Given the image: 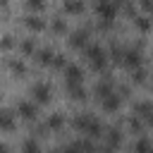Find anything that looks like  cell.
Returning a JSON list of instances; mask_svg holds the SVG:
<instances>
[{
    "mask_svg": "<svg viewBox=\"0 0 153 153\" xmlns=\"http://www.w3.org/2000/svg\"><path fill=\"white\" fill-rule=\"evenodd\" d=\"M50 67H67L65 55H62V53H55V57H53V65H50Z\"/></svg>",
    "mask_w": 153,
    "mask_h": 153,
    "instance_id": "34",
    "label": "cell"
},
{
    "mask_svg": "<svg viewBox=\"0 0 153 153\" xmlns=\"http://www.w3.org/2000/svg\"><path fill=\"white\" fill-rule=\"evenodd\" d=\"M129 129H131V131H136V134H143V122H141V117H139V115H134V117L129 120Z\"/></svg>",
    "mask_w": 153,
    "mask_h": 153,
    "instance_id": "26",
    "label": "cell"
},
{
    "mask_svg": "<svg viewBox=\"0 0 153 153\" xmlns=\"http://www.w3.org/2000/svg\"><path fill=\"white\" fill-rule=\"evenodd\" d=\"M141 50H143V48H139V45L129 48V50L124 53V60H122V65H124V67H129V69H136V67L141 65Z\"/></svg>",
    "mask_w": 153,
    "mask_h": 153,
    "instance_id": "4",
    "label": "cell"
},
{
    "mask_svg": "<svg viewBox=\"0 0 153 153\" xmlns=\"http://www.w3.org/2000/svg\"><path fill=\"white\" fill-rule=\"evenodd\" d=\"M86 60L96 72H105L108 60H105V53H103L100 45H86Z\"/></svg>",
    "mask_w": 153,
    "mask_h": 153,
    "instance_id": "1",
    "label": "cell"
},
{
    "mask_svg": "<svg viewBox=\"0 0 153 153\" xmlns=\"http://www.w3.org/2000/svg\"><path fill=\"white\" fill-rule=\"evenodd\" d=\"M67 91H69V98H74V100H86V91H84V86H81V84L67 86Z\"/></svg>",
    "mask_w": 153,
    "mask_h": 153,
    "instance_id": "21",
    "label": "cell"
},
{
    "mask_svg": "<svg viewBox=\"0 0 153 153\" xmlns=\"http://www.w3.org/2000/svg\"><path fill=\"white\" fill-rule=\"evenodd\" d=\"M146 122H148V124H153V110H151V112L146 115Z\"/></svg>",
    "mask_w": 153,
    "mask_h": 153,
    "instance_id": "39",
    "label": "cell"
},
{
    "mask_svg": "<svg viewBox=\"0 0 153 153\" xmlns=\"http://www.w3.org/2000/svg\"><path fill=\"white\" fill-rule=\"evenodd\" d=\"M96 29L98 31H110L112 29V19H98L96 22Z\"/></svg>",
    "mask_w": 153,
    "mask_h": 153,
    "instance_id": "33",
    "label": "cell"
},
{
    "mask_svg": "<svg viewBox=\"0 0 153 153\" xmlns=\"http://www.w3.org/2000/svg\"><path fill=\"white\" fill-rule=\"evenodd\" d=\"M24 5H26V10H31V14H38L45 7V0H26Z\"/></svg>",
    "mask_w": 153,
    "mask_h": 153,
    "instance_id": "25",
    "label": "cell"
},
{
    "mask_svg": "<svg viewBox=\"0 0 153 153\" xmlns=\"http://www.w3.org/2000/svg\"><path fill=\"white\" fill-rule=\"evenodd\" d=\"M115 91H117V96H120V98H129V96H131V88H129L127 84H117V86H115Z\"/></svg>",
    "mask_w": 153,
    "mask_h": 153,
    "instance_id": "30",
    "label": "cell"
},
{
    "mask_svg": "<svg viewBox=\"0 0 153 153\" xmlns=\"http://www.w3.org/2000/svg\"><path fill=\"white\" fill-rule=\"evenodd\" d=\"M24 24H26L31 31H41V29H45V19H43L41 14H29V17L24 19Z\"/></svg>",
    "mask_w": 153,
    "mask_h": 153,
    "instance_id": "14",
    "label": "cell"
},
{
    "mask_svg": "<svg viewBox=\"0 0 153 153\" xmlns=\"http://www.w3.org/2000/svg\"><path fill=\"white\" fill-rule=\"evenodd\" d=\"M86 38H88V29H76V31L69 33L67 43H69L72 48H84V45H86Z\"/></svg>",
    "mask_w": 153,
    "mask_h": 153,
    "instance_id": "8",
    "label": "cell"
},
{
    "mask_svg": "<svg viewBox=\"0 0 153 153\" xmlns=\"http://www.w3.org/2000/svg\"><path fill=\"white\" fill-rule=\"evenodd\" d=\"M0 124H2L5 131H12V129H14V110L2 108V112H0Z\"/></svg>",
    "mask_w": 153,
    "mask_h": 153,
    "instance_id": "12",
    "label": "cell"
},
{
    "mask_svg": "<svg viewBox=\"0 0 153 153\" xmlns=\"http://www.w3.org/2000/svg\"><path fill=\"white\" fill-rule=\"evenodd\" d=\"M19 50H22L24 55H36L38 48H36V41H33V38H24V41L19 43Z\"/></svg>",
    "mask_w": 153,
    "mask_h": 153,
    "instance_id": "20",
    "label": "cell"
},
{
    "mask_svg": "<svg viewBox=\"0 0 153 153\" xmlns=\"http://www.w3.org/2000/svg\"><path fill=\"white\" fill-rule=\"evenodd\" d=\"M5 65H7V69H12L14 74H26V65H24L22 60H17V57H7Z\"/></svg>",
    "mask_w": 153,
    "mask_h": 153,
    "instance_id": "16",
    "label": "cell"
},
{
    "mask_svg": "<svg viewBox=\"0 0 153 153\" xmlns=\"http://www.w3.org/2000/svg\"><path fill=\"white\" fill-rule=\"evenodd\" d=\"M93 122H96V117H93V115H88V112H79V115L72 120L74 129H79V131H84V134L93 127Z\"/></svg>",
    "mask_w": 153,
    "mask_h": 153,
    "instance_id": "7",
    "label": "cell"
},
{
    "mask_svg": "<svg viewBox=\"0 0 153 153\" xmlns=\"http://www.w3.org/2000/svg\"><path fill=\"white\" fill-rule=\"evenodd\" d=\"M17 115H22L24 120L33 122V120H36V115H38V108H36L31 100H19V103H17Z\"/></svg>",
    "mask_w": 153,
    "mask_h": 153,
    "instance_id": "6",
    "label": "cell"
},
{
    "mask_svg": "<svg viewBox=\"0 0 153 153\" xmlns=\"http://www.w3.org/2000/svg\"><path fill=\"white\" fill-rule=\"evenodd\" d=\"M50 129H62V124H65V117L60 115V112H53L50 117H48V122H45Z\"/></svg>",
    "mask_w": 153,
    "mask_h": 153,
    "instance_id": "23",
    "label": "cell"
},
{
    "mask_svg": "<svg viewBox=\"0 0 153 153\" xmlns=\"http://www.w3.org/2000/svg\"><path fill=\"white\" fill-rule=\"evenodd\" d=\"M115 2H124V0H115Z\"/></svg>",
    "mask_w": 153,
    "mask_h": 153,
    "instance_id": "40",
    "label": "cell"
},
{
    "mask_svg": "<svg viewBox=\"0 0 153 153\" xmlns=\"http://www.w3.org/2000/svg\"><path fill=\"white\" fill-rule=\"evenodd\" d=\"M2 153H12V148H10V143H2Z\"/></svg>",
    "mask_w": 153,
    "mask_h": 153,
    "instance_id": "38",
    "label": "cell"
},
{
    "mask_svg": "<svg viewBox=\"0 0 153 153\" xmlns=\"http://www.w3.org/2000/svg\"><path fill=\"white\" fill-rule=\"evenodd\" d=\"M120 96H117V91H112L110 96H105L103 100H100V105H103V110H108V112H115L117 108H120Z\"/></svg>",
    "mask_w": 153,
    "mask_h": 153,
    "instance_id": "11",
    "label": "cell"
},
{
    "mask_svg": "<svg viewBox=\"0 0 153 153\" xmlns=\"http://www.w3.org/2000/svg\"><path fill=\"white\" fill-rule=\"evenodd\" d=\"M115 12H117L115 0H98L96 2V14L100 19H115Z\"/></svg>",
    "mask_w": 153,
    "mask_h": 153,
    "instance_id": "2",
    "label": "cell"
},
{
    "mask_svg": "<svg viewBox=\"0 0 153 153\" xmlns=\"http://www.w3.org/2000/svg\"><path fill=\"white\" fill-rule=\"evenodd\" d=\"M134 24H136V29H139V31H143V33L151 29V19H148L146 14H136V17H134Z\"/></svg>",
    "mask_w": 153,
    "mask_h": 153,
    "instance_id": "22",
    "label": "cell"
},
{
    "mask_svg": "<svg viewBox=\"0 0 153 153\" xmlns=\"http://www.w3.org/2000/svg\"><path fill=\"white\" fill-rule=\"evenodd\" d=\"M112 91H115V84L110 81V76H105V79H100V81H98V84L93 86V93H96V96H98L100 100H103L105 96H110Z\"/></svg>",
    "mask_w": 153,
    "mask_h": 153,
    "instance_id": "9",
    "label": "cell"
},
{
    "mask_svg": "<svg viewBox=\"0 0 153 153\" xmlns=\"http://www.w3.org/2000/svg\"><path fill=\"white\" fill-rule=\"evenodd\" d=\"M50 29H53L55 33H65V31H67V26H65V22H62V19H53Z\"/></svg>",
    "mask_w": 153,
    "mask_h": 153,
    "instance_id": "32",
    "label": "cell"
},
{
    "mask_svg": "<svg viewBox=\"0 0 153 153\" xmlns=\"http://www.w3.org/2000/svg\"><path fill=\"white\" fill-rule=\"evenodd\" d=\"M124 12H127L129 17H136V10H134V5H131V2H127V5H124Z\"/></svg>",
    "mask_w": 153,
    "mask_h": 153,
    "instance_id": "35",
    "label": "cell"
},
{
    "mask_svg": "<svg viewBox=\"0 0 153 153\" xmlns=\"http://www.w3.org/2000/svg\"><path fill=\"white\" fill-rule=\"evenodd\" d=\"M79 146H81L84 153H98V151H96V143H93L91 139H79Z\"/></svg>",
    "mask_w": 153,
    "mask_h": 153,
    "instance_id": "28",
    "label": "cell"
},
{
    "mask_svg": "<svg viewBox=\"0 0 153 153\" xmlns=\"http://www.w3.org/2000/svg\"><path fill=\"white\" fill-rule=\"evenodd\" d=\"M124 53H127V50H124L120 43H115V41L110 43V57H112L115 62H120V65H122V60H124Z\"/></svg>",
    "mask_w": 153,
    "mask_h": 153,
    "instance_id": "17",
    "label": "cell"
},
{
    "mask_svg": "<svg viewBox=\"0 0 153 153\" xmlns=\"http://www.w3.org/2000/svg\"><path fill=\"white\" fill-rule=\"evenodd\" d=\"M153 110V103H148V100H139L136 105H134V115H139V117H143L146 120V115Z\"/></svg>",
    "mask_w": 153,
    "mask_h": 153,
    "instance_id": "18",
    "label": "cell"
},
{
    "mask_svg": "<svg viewBox=\"0 0 153 153\" xmlns=\"http://www.w3.org/2000/svg\"><path fill=\"white\" fill-rule=\"evenodd\" d=\"M105 141H108V146L117 148V146L122 143V131H120L117 127H108V129H105Z\"/></svg>",
    "mask_w": 153,
    "mask_h": 153,
    "instance_id": "13",
    "label": "cell"
},
{
    "mask_svg": "<svg viewBox=\"0 0 153 153\" xmlns=\"http://www.w3.org/2000/svg\"><path fill=\"white\" fill-rule=\"evenodd\" d=\"M17 45V41H14V36H10V33H5V38H2V50L7 53V50H12Z\"/></svg>",
    "mask_w": 153,
    "mask_h": 153,
    "instance_id": "29",
    "label": "cell"
},
{
    "mask_svg": "<svg viewBox=\"0 0 153 153\" xmlns=\"http://www.w3.org/2000/svg\"><path fill=\"white\" fill-rule=\"evenodd\" d=\"M22 153H41L38 141H36V139H26V141L22 143Z\"/></svg>",
    "mask_w": 153,
    "mask_h": 153,
    "instance_id": "24",
    "label": "cell"
},
{
    "mask_svg": "<svg viewBox=\"0 0 153 153\" xmlns=\"http://www.w3.org/2000/svg\"><path fill=\"white\" fill-rule=\"evenodd\" d=\"M81 79H84V69L79 65H67L65 67V81H67V86L81 84Z\"/></svg>",
    "mask_w": 153,
    "mask_h": 153,
    "instance_id": "5",
    "label": "cell"
},
{
    "mask_svg": "<svg viewBox=\"0 0 153 153\" xmlns=\"http://www.w3.org/2000/svg\"><path fill=\"white\" fill-rule=\"evenodd\" d=\"M141 7L148 10V12H153V0H141Z\"/></svg>",
    "mask_w": 153,
    "mask_h": 153,
    "instance_id": "36",
    "label": "cell"
},
{
    "mask_svg": "<svg viewBox=\"0 0 153 153\" xmlns=\"http://www.w3.org/2000/svg\"><path fill=\"white\" fill-rule=\"evenodd\" d=\"M31 131H33V139H36V136H45V131H50V127L48 124H33Z\"/></svg>",
    "mask_w": 153,
    "mask_h": 153,
    "instance_id": "31",
    "label": "cell"
},
{
    "mask_svg": "<svg viewBox=\"0 0 153 153\" xmlns=\"http://www.w3.org/2000/svg\"><path fill=\"white\" fill-rule=\"evenodd\" d=\"M131 81H134V84H143V81H146V69H141V67L131 69Z\"/></svg>",
    "mask_w": 153,
    "mask_h": 153,
    "instance_id": "27",
    "label": "cell"
},
{
    "mask_svg": "<svg viewBox=\"0 0 153 153\" xmlns=\"http://www.w3.org/2000/svg\"><path fill=\"white\" fill-rule=\"evenodd\" d=\"M50 86L45 84V81H36L33 86H31V96H33V100L36 103H48L50 100Z\"/></svg>",
    "mask_w": 153,
    "mask_h": 153,
    "instance_id": "3",
    "label": "cell"
},
{
    "mask_svg": "<svg viewBox=\"0 0 153 153\" xmlns=\"http://www.w3.org/2000/svg\"><path fill=\"white\" fill-rule=\"evenodd\" d=\"M53 57H55V50L53 48H38L36 50V55H33V60L38 62V65H53Z\"/></svg>",
    "mask_w": 153,
    "mask_h": 153,
    "instance_id": "10",
    "label": "cell"
},
{
    "mask_svg": "<svg viewBox=\"0 0 153 153\" xmlns=\"http://www.w3.org/2000/svg\"><path fill=\"white\" fill-rule=\"evenodd\" d=\"M134 153H153V143H151L146 136H141V139L134 143Z\"/></svg>",
    "mask_w": 153,
    "mask_h": 153,
    "instance_id": "19",
    "label": "cell"
},
{
    "mask_svg": "<svg viewBox=\"0 0 153 153\" xmlns=\"http://www.w3.org/2000/svg\"><path fill=\"white\" fill-rule=\"evenodd\" d=\"M62 7H65L67 14H79V12H84V2H81V0H62Z\"/></svg>",
    "mask_w": 153,
    "mask_h": 153,
    "instance_id": "15",
    "label": "cell"
},
{
    "mask_svg": "<svg viewBox=\"0 0 153 153\" xmlns=\"http://www.w3.org/2000/svg\"><path fill=\"white\" fill-rule=\"evenodd\" d=\"M98 153H115V148L112 146H103V148H98Z\"/></svg>",
    "mask_w": 153,
    "mask_h": 153,
    "instance_id": "37",
    "label": "cell"
}]
</instances>
